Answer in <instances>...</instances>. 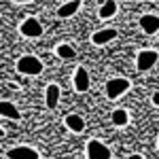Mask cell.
Wrapping results in <instances>:
<instances>
[{"label": "cell", "mask_w": 159, "mask_h": 159, "mask_svg": "<svg viewBox=\"0 0 159 159\" xmlns=\"http://www.w3.org/2000/svg\"><path fill=\"white\" fill-rule=\"evenodd\" d=\"M17 70L21 74H28V76H36L43 72V61L36 55H21L17 60Z\"/></svg>", "instance_id": "cell-1"}, {"label": "cell", "mask_w": 159, "mask_h": 159, "mask_svg": "<svg viewBox=\"0 0 159 159\" xmlns=\"http://www.w3.org/2000/svg\"><path fill=\"white\" fill-rule=\"evenodd\" d=\"M159 60V53L155 49H142L138 55H136V68L140 70V72H147L151 70Z\"/></svg>", "instance_id": "cell-2"}, {"label": "cell", "mask_w": 159, "mask_h": 159, "mask_svg": "<svg viewBox=\"0 0 159 159\" xmlns=\"http://www.w3.org/2000/svg\"><path fill=\"white\" fill-rule=\"evenodd\" d=\"M132 87V83L127 81V79H123V76H117V79H110L108 83H106V98L115 100V98H121L123 93L127 91Z\"/></svg>", "instance_id": "cell-3"}, {"label": "cell", "mask_w": 159, "mask_h": 159, "mask_svg": "<svg viewBox=\"0 0 159 159\" xmlns=\"http://www.w3.org/2000/svg\"><path fill=\"white\" fill-rule=\"evenodd\" d=\"M87 159H110V148L102 144L100 140L87 142Z\"/></svg>", "instance_id": "cell-4"}, {"label": "cell", "mask_w": 159, "mask_h": 159, "mask_svg": "<svg viewBox=\"0 0 159 159\" xmlns=\"http://www.w3.org/2000/svg\"><path fill=\"white\" fill-rule=\"evenodd\" d=\"M19 32H21L24 36H28V38H36V36L43 34V25H40V21H38L36 17H28V19L21 21Z\"/></svg>", "instance_id": "cell-5"}, {"label": "cell", "mask_w": 159, "mask_h": 159, "mask_svg": "<svg viewBox=\"0 0 159 159\" xmlns=\"http://www.w3.org/2000/svg\"><path fill=\"white\" fill-rule=\"evenodd\" d=\"M7 157L9 159H38L40 155H38L36 148H32V147H13L11 151H7Z\"/></svg>", "instance_id": "cell-6"}, {"label": "cell", "mask_w": 159, "mask_h": 159, "mask_svg": "<svg viewBox=\"0 0 159 159\" xmlns=\"http://www.w3.org/2000/svg\"><path fill=\"white\" fill-rule=\"evenodd\" d=\"M72 83H74V89L79 91V93H85L87 89H89V72H87L83 66H79L76 70H74V79H72Z\"/></svg>", "instance_id": "cell-7"}, {"label": "cell", "mask_w": 159, "mask_h": 159, "mask_svg": "<svg viewBox=\"0 0 159 159\" xmlns=\"http://www.w3.org/2000/svg\"><path fill=\"white\" fill-rule=\"evenodd\" d=\"M140 28L144 34H157L159 32V17L157 15H142L140 17Z\"/></svg>", "instance_id": "cell-8"}, {"label": "cell", "mask_w": 159, "mask_h": 159, "mask_svg": "<svg viewBox=\"0 0 159 159\" xmlns=\"http://www.w3.org/2000/svg\"><path fill=\"white\" fill-rule=\"evenodd\" d=\"M115 36H117V30H112V28L98 30V32L91 34V43H93V45H106L110 40H115Z\"/></svg>", "instance_id": "cell-9"}, {"label": "cell", "mask_w": 159, "mask_h": 159, "mask_svg": "<svg viewBox=\"0 0 159 159\" xmlns=\"http://www.w3.org/2000/svg\"><path fill=\"white\" fill-rule=\"evenodd\" d=\"M60 93H61L60 85H55V83L47 85V89H45V100H47V108H55V106H57V102H60Z\"/></svg>", "instance_id": "cell-10"}, {"label": "cell", "mask_w": 159, "mask_h": 159, "mask_svg": "<svg viewBox=\"0 0 159 159\" xmlns=\"http://www.w3.org/2000/svg\"><path fill=\"white\" fill-rule=\"evenodd\" d=\"M81 9V0H68V2H64L60 9H57V17H72L74 13Z\"/></svg>", "instance_id": "cell-11"}, {"label": "cell", "mask_w": 159, "mask_h": 159, "mask_svg": "<svg viewBox=\"0 0 159 159\" xmlns=\"http://www.w3.org/2000/svg\"><path fill=\"white\" fill-rule=\"evenodd\" d=\"M64 123L68 125V129L74 132V134H81V132L85 129V121H83V117H79V115H68Z\"/></svg>", "instance_id": "cell-12"}, {"label": "cell", "mask_w": 159, "mask_h": 159, "mask_svg": "<svg viewBox=\"0 0 159 159\" xmlns=\"http://www.w3.org/2000/svg\"><path fill=\"white\" fill-rule=\"evenodd\" d=\"M0 112H2V117H9V119H15V121L21 119V112L17 110V106L11 104V102H7V100L0 104Z\"/></svg>", "instance_id": "cell-13"}, {"label": "cell", "mask_w": 159, "mask_h": 159, "mask_svg": "<svg viewBox=\"0 0 159 159\" xmlns=\"http://www.w3.org/2000/svg\"><path fill=\"white\" fill-rule=\"evenodd\" d=\"M110 121H112V125H117V127H123V125H127V121H129V115H127V110L117 108L110 115Z\"/></svg>", "instance_id": "cell-14"}, {"label": "cell", "mask_w": 159, "mask_h": 159, "mask_svg": "<svg viewBox=\"0 0 159 159\" xmlns=\"http://www.w3.org/2000/svg\"><path fill=\"white\" fill-rule=\"evenodd\" d=\"M115 13H117V2H115V0H106V2L100 7V17H102V19L115 17Z\"/></svg>", "instance_id": "cell-15"}, {"label": "cell", "mask_w": 159, "mask_h": 159, "mask_svg": "<svg viewBox=\"0 0 159 159\" xmlns=\"http://www.w3.org/2000/svg\"><path fill=\"white\" fill-rule=\"evenodd\" d=\"M55 53H57V57H61V60H74L76 57V53H74V49L70 45H57L55 47Z\"/></svg>", "instance_id": "cell-16"}, {"label": "cell", "mask_w": 159, "mask_h": 159, "mask_svg": "<svg viewBox=\"0 0 159 159\" xmlns=\"http://www.w3.org/2000/svg\"><path fill=\"white\" fill-rule=\"evenodd\" d=\"M153 104H155V106H159V91H155V93H153Z\"/></svg>", "instance_id": "cell-17"}, {"label": "cell", "mask_w": 159, "mask_h": 159, "mask_svg": "<svg viewBox=\"0 0 159 159\" xmlns=\"http://www.w3.org/2000/svg\"><path fill=\"white\" fill-rule=\"evenodd\" d=\"M129 159H144V157H142V155H138V153H136V155H132V157H129Z\"/></svg>", "instance_id": "cell-18"}, {"label": "cell", "mask_w": 159, "mask_h": 159, "mask_svg": "<svg viewBox=\"0 0 159 159\" xmlns=\"http://www.w3.org/2000/svg\"><path fill=\"white\" fill-rule=\"evenodd\" d=\"M15 2H30V0H15Z\"/></svg>", "instance_id": "cell-19"}]
</instances>
